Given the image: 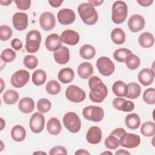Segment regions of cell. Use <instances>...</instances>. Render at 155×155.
<instances>
[{
	"label": "cell",
	"instance_id": "1",
	"mask_svg": "<svg viewBox=\"0 0 155 155\" xmlns=\"http://www.w3.org/2000/svg\"><path fill=\"white\" fill-rule=\"evenodd\" d=\"M88 86L90 89V99L95 103L103 102L108 94V89L102 80L99 77L93 76L88 81Z\"/></svg>",
	"mask_w": 155,
	"mask_h": 155
},
{
	"label": "cell",
	"instance_id": "2",
	"mask_svg": "<svg viewBox=\"0 0 155 155\" xmlns=\"http://www.w3.org/2000/svg\"><path fill=\"white\" fill-rule=\"evenodd\" d=\"M82 21L88 25L95 24L98 20V14L94 7L90 3L81 4L78 8Z\"/></svg>",
	"mask_w": 155,
	"mask_h": 155
},
{
	"label": "cell",
	"instance_id": "3",
	"mask_svg": "<svg viewBox=\"0 0 155 155\" xmlns=\"http://www.w3.org/2000/svg\"><path fill=\"white\" fill-rule=\"evenodd\" d=\"M128 7L122 1H115L112 6L111 19L114 24H119L125 21L127 17Z\"/></svg>",
	"mask_w": 155,
	"mask_h": 155
},
{
	"label": "cell",
	"instance_id": "4",
	"mask_svg": "<svg viewBox=\"0 0 155 155\" xmlns=\"http://www.w3.org/2000/svg\"><path fill=\"white\" fill-rule=\"evenodd\" d=\"M25 48L27 52L34 53L38 51L41 42V33L36 30H30L26 36Z\"/></svg>",
	"mask_w": 155,
	"mask_h": 155
},
{
	"label": "cell",
	"instance_id": "5",
	"mask_svg": "<svg viewBox=\"0 0 155 155\" xmlns=\"http://www.w3.org/2000/svg\"><path fill=\"white\" fill-rule=\"evenodd\" d=\"M65 127L71 133H78L81 128V121L78 115L72 111L65 113L63 117Z\"/></svg>",
	"mask_w": 155,
	"mask_h": 155
},
{
	"label": "cell",
	"instance_id": "6",
	"mask_svg": "<svg viewBox=\"0 0 155 155\" xmlns=\"http://www.w3.org/2000/svg\"><path fill=\"white\" fill-rule=\"evenodd\" d=\"M82 115L88 120L99 122L104 117V111L101 107L89 105L83 109Z\"/></svg>",
	"mask_w": 155,
	"mask_h": 155
},
{
	"label": "cell",
	"instance_id": "7",
	"mask_svg": "<svg viewBox=\"0 0 155 155\" xmlns=\"http://www.w3.org/2000/svg\"><path fill=\"white\" fill-rule=\"evenodd\" d=\"M65 96L67 99L74 103L81 102L85 99L86 94L85 91L75 85L68 86L65 90Z\"/></svg>",
	"mask_w": 155,
	"mask_h": 155
},
{
	"label": "cell",
	"instance_id": "8",
	"mask_svg": "<svg viewBox=\"0 0 155 155\" xmlns=\"http://www.w3.org/2000/svg\"><path fill=\"white\" fill-rule=\"evenodd\" d=\"M96 67L99 73L104 76L111 75L115 70V65L113 61L108 57L102 56L98 58Z\"/></svg>",
	"mask_w": 155,
	"mask_h": 155
},
{
	"label": "cell",
	"instance_id": "9",
	"mask_svg": "<svg viewBox=\"0 0 155 155\" xmlns=\"http://www.w3.org/2000/svg\"><path fill=\"white\" fill-rule=\"evenodd\" d=\"M30 74L25 70H19L16 71L12 76L10 82L15 88H21L24 86L29 81Z\"/></svg>",
	"mask_w": 155,
	"mask_h": 155
},
{
	"label": "cell",
	"instance_id": "10",
	"mask_svg": "<svg viewBox=\"0 0 155 155\" xmlns=\"http://www.w3.org/2000/svg\"><path fill=\"white\" fill-rule=\"evenodd\" d=\"M140 139L139 135L125 133L119 139L120 145L125 148H134L139 145Z\"/></svg>",
	"mask_w": 155,
	"mask_h": 155
},
{
	"label": "cell",
	"instance_id": "11",
	"mask_svg": "<svg viewBox=\"0 0 155 155\" xmlns=\"http://www.w3.org/2000/svg\"><path fill=\"white\" fill-rule=\"evenodd\" d=\"M45 118L41 113H35L30 119V128L35 133H40L44 128Z\"/></svg>",
	"mask_w": 155,
	"mask_h": 155
},
{
	"label": "cell",
	"instance_id": "12",
	"mask_svg": "<svg viewBox=\"0 0 155 155\" xmlns=\"http://www.w3.org/2000/svg\"><path fill=\"white\" fill-rule=\"evenodd\" d=\"M39 24L45 31H50L53 29L56 24L54 16L48 12L42 13L39 18Z\"/></svg>",
	"mask_w": 155,
	"mask_h": 155
},
{
	"label": "cell",
	"instance_id": "13",
	"mask_svg": "<svg viewBox=\"0 0 155 155\" xmlns=\"http://www.w3.org/2000/svg\"><path fill=\"white\" fill-rule=\"evenodd\" d=\"M57 18L59 22L62 25H69L75 21V13L70 8H63L60 10L58 14Z\"/></svg>",
	"mask_w": 155,
	"mask_h": 155
},
{
	"label": "cell",
	"instance_id": "14",
	"mask_svg": "<svg viewBox=\"0 0 155 155\" xmlns=\"http://www.w3.org/2000/svg\"><path fill=\"white\" fill-rule=\"evenodd\" d=\"M12 23L14 28L18 31H22L28 26V16L27 13L17 12L12 17Z\"/></svg>",
	"mask_w": 155,
	"mask_h": 155
},
{
	"label": "cell",
	"instance_id": "15",
	"mask_svg": "<svg viewBox=\"0 0 155 155\" xmlns=\"http://www.w3.org/2000/svg\"><path fill=\"white\" fill-rule=\"evenodd\" d=\"M145 22L144 18L140 15L136 14L131 16L128 21V25L132 32H138L145 27Z\"/></svg>",
	"mask_w": 155,
	"mask_h": 155
},
{
	"label": "cell",
	"instance_id": "16",
	"mask_svg": "<svg viewBox=\"0 0 155 155\" xmlns=\"http://www.w3.org/2000/svg\"><path fill=\"white\" fill-rule=\"evenodd\" d=\"M61 41L70 45H75L79 41V35L78 32L72 30L64 31L60 36Z\"/></svg>",
	"mask_w": 155,
	"mask_h": 155
},
{
	"label": "cell",
	"instance_id": "17",
	"mask_svg": "<svg viewBox=\"0 0 155 155\" xmlns=\"http://www.w3.org/2000/svg\"><path fill=\"white\" fill-rule=\"evenodd\" d=\"M61 38L56 33L50 34L46 38L45 45L47 50L50 51H56L61 47Z\"/></svg>",
	"mask_w": 155,
	"mask_h": 155
},
{
	"label": "cell",
	"instance_id": "18",
	"mask_svg": "<svg viewBox=\"0 0 155 155\" xmlns=\"http://www.w3.org/2000/svg\"><path fill=\"white\" fill-rule=\"evenodd\" d=\"M102 131L97 126L90 127L86 134L87 140L91 144H97L102 140Z\"/></svg>",
	"mask_w": 155,
	"mask_h": 155
},
{
	"label": "cell",
	"instance_id": "19",
	"mask_svg": "<svg viewBox=\"0 0 155 155\" xmlns=\"http://www.w3.org/2000/svg\"><path fill=\"white\" fill-rule=\"evenodd\" d=\"M154 71L150 68H143L138 74V80L143 86L151 85L154 79Z\"/></svg>",
	"mask_w": 155,
	"mask_h": 155
},
{
	"label": "cell",
	"instance_id": "20",
	"mask_svg": "<svg viewBox=\"0 0 155 155\" xmlns=\"http://www.w3.org/2000/svg\"><path fill=\"white\" fill-rule=\"evenodd\" d=\"M53 56L55 61L59 64H65L70 60V51L65 46H61L56 51H54Z\"/></svg>",
	"mask_w": 155,
	"mask_h": 155
},
{
	"label": "cell",
	"instance_id": "21",
	"mask_svg": "<svg viewBox=\"0 0 155 155\" xmlns=\"http://www.w3.org/2000/svg\"><path fill=\"white\" fill-rule=\"evenodd\" d=\"M78 73L79 76L84 79L89 78L93 73V68L92 65L88 62H84L81 64L78 68Z\"/></svg>",
	"mask_w": 155,
	"mask_h": 155
},
{
	"label": "cell",
	"instance_id": "22",
	"mask_svg": "<svg viewBox=\"0 0 155 155\" xmlns=\"http://www.w3.org/2000/svg\"><path fill=\"white\" fill-rule=\"evenodd\" d=\"M74 76L73 70L70 67L62 68L58 73V78L63 84H68L71 82Z\"/></svg>",
	"mask_w": 155,
	"mask_h": 155
},
{
	"label": "cell",
	"instance_id": "23",
	"mask_svg": "<svg viewBox=\"0 0 155 155\" xmlns=\"http://www.w3.org/2000/svg\"><path fill=\"white\" fill-rule=\"evenodd\" d=\"M18 108L23 113H30L35 108V102L30 97H24L19 102Z\"/></svg>",
	"mask_w": 155,
	"mask_h": 155
},
{
	"label": "cell",
	"instance_id": "24",
	"mask_svg": "<svg viewBox=\"0 0 155 155\" xmlns=\"http://www.w3.org/2000/svg\"><path fill=\"white\" fill-rule=\"evenodd\" d=\"M61 124L56 117H51L47 123V130L51 135H57L61 131Z\"/></svg>",
	"mask_w": 155,
	"mask_h": 155
},
{
	"label": "cell",
	"instance_id": "25",
	"mask_svg": "<svg viewBox=\"0 0 155 155\" xmlns=\"http://www.w3.org/2000/svg\"><path fill=\"white\" fill-rule=\"evenodd\" d=\"M140 119L136 113H131L128 114L125 119L126 126L131 130H136L140 125Z\"/></svg>",
	"mask_w": 155,
	"mask_h": 155
},
{
	"label": "cell",
	"instance_id": "26",
	"mask_svg": "<svg viewBox=\"0 0 155 155\" xmlns=\"http://www.w3.org/2000/svg\"><path fill=\"white\" fill-rule=\"evenodd\" d=\"M112 91L117 97H125L128 93V86L124 82L117 81L113 85Z\"/></svg>",
	"mask_w": 155,
	"mask_h": 155
},
{
	"label": "cell",
	"instance_id": "27",
	"mask_svg": "<svg viewBox=\"0 0 155 155\" xmlns=\"http://www.w3.org/2000/svg\"><path fill=\"white\" fill-rule=\"evenodd\" d=\"M139 43L143 48H150L154 43V36L150 32H143L139 36Z\"/></svg>",
	"mask_w": 155,
	"mask_h": 155
},
{
	"label": "cell",
	"instance_id": "28",
	"mask_svg": "<svg viewBox=\"0 0 155 155\" xmlns=\"http://www.w3.org/2000/svg\"><path fill=\"white\" fill-rule=\"evenodd\" d=\"M11 136L15 141L21 142L26 137L25 129L21 125H15L12 129Z\"/></svg>",
	"mask_w": 155,
	"mask_h": 155
},
{
	"label": "cell",
	"instance_id": "29",
	"mask_svg": "<svg viewBox=\"0 0 155 155\" xmlns=\"http://www.w3.org/2000/svg\"><path fill=\"white\" fill-rule=\"evenodd\" d=\"M111 38L114 44L121 45L125 41V33L120 28H115L111 33Z\"/></svg>",
	"mask_w": 155,
	"mask_h": 155
},
{
	"label": "cell",
	"instance_id": "30",
	"mask_svg": "<svg viewBox=\"0 0 155 155\" xmlns=\"http://www.w3.org/2000/svg\"><path fill=\"white\" fill-rule=\"evenodd\" d=\"M79 54L83 59H91L95 56L96 50L91 45L85 44L80 48Z\"/></svg>",
	"mask_w": 155,
	"mask_h": 155
},
{
	"label": "cell",
	"instance_id": "31",
	"mask_svg": "<svg viewBox=\"0 0 155 155\" xmlns=\"http://www.w3.org/2000/svg\"><path fill=\"white\" fill-rule=\"evenodd\" d=\"M128 93L126 97L128 99H134L137 98L141 92V87L139 84L136 82H131L128 85Z\"/></svg>",
	"mask_w": 155,
	"mask_h": 155
},
{
	"label": "cell",
	"instance_id": "32",
	"mask_svg": "<svg viewBox=\"0 0 155 155\" xmlns=\"http://www.w3.org/2000/svg\"><path fill=\"white\" fill-rule=\"evenodd\" d=\"M2 99L5 104L13 105L19 99V94L13 90H8L5 91L2 96Z\"/></svg>",
	"mask_w": 155,
	"mask_h": 155
},
{
	"label": "cell",
	"instance_id": "33",
	"mask_svg": "<svg viewBox=\"0 0 155 155\" xmlns=\"http://www.w3.org/2000/svg\"><path fill=\"white\" fill-rule=\"evenodd\" d=\"M47 79V74L45 71L42 69H38L35 70L32 74L33 83L37 85L40 86L43 85Z\"/></svg>",
	"mask_w": 155,
	"mask_h": 155
},
{
	"label": "cell",
	"instance_id": "34",
	"mask_svg": "<svg viewBox=\"0 0 155 155\" xmlns=\"http://www.w3.org/2000/svg\"><path fill=\"white\" fill-rule=\"evenodd\" d=\"M140 132L145 136H153L155 134V124L151 121L144 122L141 126Z\"/></svg>",
	"mask_w": 155,
	"mask_h": 155
},
{
	"label": "cell",
	"instance_id": "35",
	"mask_svg": "<svg viewBox=\"0 0 155 155\" xmlns=\"http://www.w3.org/2000/svg\"><path fill=\"white\" fill-rule=\"evenodd\" d=\"M125 62L129 69L136 70L139 67L140 61V58L137 55L131 54L127 57Z\"/></svg>",
	"mask_w": 155,
	"mask_h": 155
},
{
	"label": "cell",
	"instance_id": "36",
	"mask_svg": "<svg viewBox=\"0 0 155 155\" xmlns=\"http://www.w3.org/2000/svg\"><path fill=\"white\" fill-rule=\"evenodd\" d=\"M132 54V52L126 48H121L116 50L113 53V57L116 61L119 62H124L127 57Z\"/></svg>",
	"mask_w": 155,
	"mask_h": 155
},
{
	"label": "cell",
	"instance_id": "37",
	"mask_svg": "<svg viewBox=\"0 0 155 155\" xmlns=\"http://www.w3.org/2000/svg\"><path fill=\"white\" fill-rule=\"evenodd\" d=\"M46 91L51 95H56L61 91V87L59 83L56 80H51L45 86Z\"/></svg>",
	"mask_w": 155,
	"mask_h": 155
},
{
	"label": "cell",
	"instance_id": "38",
	"mask_svg": "<svg viewBox=\"0 0 155 155\" xmlns=\"http://www.w3.org/2000/svg\"><path fill=\"white\" fill-rule=\"evenodd\" d=\"M104 143L108 149L115 150L120 145L119 139L115 136L110 134V136L105 139Z\"/></svg>",
	"mask_w": 155,
	"mask_h": 155
},
{
	"label": "cell",
	"instance_id": "39",
	"mask_svg": "<svg viewBox=\"0 0 155 155\" xmlns=\"http://www.w3.org/2000/svg\"><path fill=\"white\" fill-rule=\"evenodd\" d=\"M23 64L26 68L32 70L37 67L38 61L35 56L29 54L25 56L23 59Z\"/></svg>",
	"mask_w": 155,
	"mask_h": 155
},
{
	"label": "cell",
	"instance_id": "40",
	"mask_svg": "<svg viewBox=\"0 0 155 155\" xmlns=\"http://www.w3.org/2000/svg\"><path fill=\"white\" fill-rule=\"evenodd\" d=\"M51 107V102L47 99H41L37 102V109L41 113L48 112Z\"/></svg>",
	"mask_w": 155,
	"mask_h": 155
},
{
	"label": "cell",
	"instance_id": "41",
	"mask_svg": "<svg viewBox=\"0 0 155 155\" xmlns=\"http://www.w3.org/2000/svg\"><path fill=\"white\" fill-rule=\"evenodd\" d=\"M143 99L144 102L148 104L153 105L155 104V89L154 88H150L147 89L143 95Z\"/></svg>",
	"mask_w": 155,
	"mask_h": 155
},
{
	"label": "cell",
	"instance_id": "42",
	"mask_svg": "<svg viewBox=\"0 0 155 155\" xmlns=\"http://www.w3.org/2000/svg\"><path fill=\"white\" fill-rule=\"evenodd\" d=\"M16 53L11 48H6L2 51L1 54V58L4 62H11L15 60Z\"/></svg>",
	"mask_w": 155,
	"mask_h": 155
},
{
	"label": "cell",
	"instance_id": "43",
	"mask_svg": "<svg viewBox=\"0 0 155 155\" xmlns=\"http://www.w3.org/2000/svg\"><path fill=\"white\" fill-rule=\"evenodd\" d=\"M12 36V30L10 27L2 25L0 27V39L1 41H5L8 40Z\"/></svg>",
	"mask_w": 155,
	"mask_h": 155
},
{
	"label": "cell",
	"instance_id": "44",
	"mask_svg": "<svg viewBox=\"0 0 155 155\" xmlns=\"http://www.w3.org/2000/svg\"><path fill=\"white\" fill-rule=\"evenodd\" d=\"M15 2L17 8L21 10H28L31 5L30 0H15Z\"/></svg>",
	"mask_w": 155,
	"mask_h": 155
},
{
	"label": "cell",
	"instance_id": "45",
	"mask_svg": "<svg viewBox=\"0 0 155 155\" xmlns=\"http://www.w3.org/2000/svg\"><path fill=\"white\" fill-rule=\"evenodd\" d=\"M134 104L133 102L130 101H124L120 108V111H122L124 112H130L134 110Z\"/></svg>",
	"mask_w": 155,
	"mask_h": 155
},
{
	"label": "cell",
	"instance_id": "46",
	"mask_svg": "<svg viewBox=\"0 0 155 155\" xmlns=\"http://www.w3.org/2000/svg\"><path fill=\"white\" fill-rule=\"evenodd\" d=\"M67 154V151L66 148L62 146H56L53 147L49 152V154L50 155H55V154Z\"/></svg>",
	"mask_w": 155,
	"mask_h": 155
},
{
	"label": "cell",
	"instance_id": "47",
	"mask_svg": "<svg viewBox=\"0 0 155 155\" xmlns=\"http://www.w3.org/2000/svg\"><path fill=\"white\" fill-rule=\"evenodd\" d=\"M11 45L16 51L21 50L22 47V42L18 38H15L11 41Z\"/></svg>",
	"mask_w": 155,
	"mask_h": 155
},
{
	"label": "cell",
	"instance_id": "48",
	"mask_svg": "<svg viewBox=\"0 0 155 155\" xmlns=\"http://www.w3.org/2000/svg\"><path fill=\"white\" fill-rule=\"evenodd\" d=\"M126 133L125 130L124 128H117L114 129L111 133V135H113L116 136L117 138L120 139V137Z\"/></svg>",
	"mask_w": 155,
	"mask_h": 155
},
{
	"label": "cell",
	"instance_id": "49",
	"mask_svg": "<svg viewBox=\"0 0 155 155\" xmlns=\"http://www.w3.org/2000/svg\"><path fill=\"white\" fill-rule=\"evenodd\" d=\"M137 2L140 4V5L143 7H148L152 4L153 2V0H137Z\"/></svg>",
	"mask_w": 155,
	"mask_h": 155
},
{
	"label": "cell",
	"instance_id": "50",
	"mask_svg": "<svg viewBox=\"0 0 155 155\" xmlns=\"http://www.w3.org/2000/svg\"><path fill=\"white\" fill-rule=\"evenodd\" d=\"M62 2H63V1H57V0L48 1V3L50 4V5L53 7H58L61 6Z\"/></svg>",
	"mask_w": 155,
	"mask_h": 155
},
{
	"label": "cell",
	"instance_id": "51",
	"mask_svg": "<svg viewBox=\"0 0 155 155\" xmlns=\"http://www.w3.org/2000/svg\"><path fill=\"white\" fill-rule=\"evenodd\" d=\"M76 155H90V153L86 150L84 149H79L78 150H77L75 153Z\"/></svg>",
	"mask_w": 155,
	"mask_h": 155
},
{
	"label": "cell",
	"instance_id": "52",
	"mask_svg": "<svg viewBox=\"0 0 155 155\" xmlns=\"http://www.w3.org/2000/svg\"><path fill=\"white\" fill-rule=\"evenodd\" d=\"M104 2V1H96V0H89L88 1V3H90V4H91L93 7L94 6H99L101 4H102Z\"/></svg>",
	"mask_w": 155,
	"mask_h": 155
},
{
	"label": "cell",
	"instance_id": "53",
	"mask_svg": "<svg viewBox=\"0 0 155 155\" xmlns=\"http://www.w3.org/2000/svg\"><path fill=\"white\" fill-rule=\"evenodd\" d=\"M115 154L116 155H127V154H128V155H129V154H130V153L128 152V151H126V150H123V149H120V150H117L116 153H115Z\"/></svg>",
	"mask_w": 155,
	"mask_h": 155
},
{
	"label": "cell",
	"instance_id": "54",
	"mask_svg": "<svg viewBox=\"0 0 155 155\" xmlns=\"http://www.w3.org/2000/svg\"><path fill=\"white\" fill-rule=\"evenodd\" d=\"M12 2V1H8V0H7V1L1 0V1H0V3L2 5H8Z\"/></svg>",
	"mask_w": 155,
	"mask_h": 155
},
{
	"label": "cell",
	"instance_id": "55",
	"mask_svg": "<svg viewBox=\"0 0 155 155\" xmlns=\"http://www.w3.org/2000/svg\"><path fill=\"white\" fill-rule=\"evenodd\" d=\"M0 120H1V130H2L4 129V128L5 127V122L4 120L2 117H1Z\"/></svg>",
	"mask_w": 155,
	"mask_h": 155
},
{
	"label": "cell",
	"instance_id": "56",
	"mask_svg": "<svg viewBox=\"0 0 155 155\" xmlns=\"http://www.w3.org/2000/svg\"><path fill=\"white\" fill-rule=\"evenodd\" d=\"M33 154H47L46 153H45V152H44V151H41L34 152Z\"/></svg>",
	"mask_w": 155,
	"mask_h": 155
},
{
	"label": "cell",
	"instance_id": "57",
	"mask_svg": "<svg viewBox=\"0 0 155 155\" xmlns=\"http://www.w3.org/2000/svg\"><path fill=\"white\" fill-rule=\"evenodd\" d=\"M1 92L0 93H2V90H3V88H4V85H3V84H4V82H3V80L2 79H1Z\"/></svg>",
	"mask_w": 155,
	"mask_h": 155
},
{
	"label": "cell",
	"instance_id": "58",
	"mask_svg": "<svg viewBox=\"0 0 155 155\" xmlns=\"http://www.w3.org/2000/svg\"><path fill=\"white\" fill-rule=\"evenodd\" d=\"M110 154V155H112V154H113V153H112L111 152H108V151H107V152H106V151H105V152H103V153H101V154Z\"/></svg>",
	"mask_w": 155,
	"mask_h": 155
}]
</instances>
